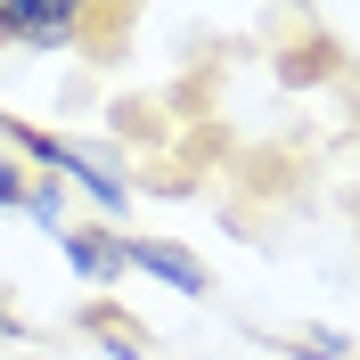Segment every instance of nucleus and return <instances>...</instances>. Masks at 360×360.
Here are the masks:
<instances>
[{
	"label": "nucleus",
	"instance_id": "f257e3e1",
	"mask_svg": "<svg viewBox=\"0 0 360 360\" xmlns=\"http://www.w3.org/2000/svg\"><path fill=\"white\" fill-rule=\"evenodd\" d=\"M82 25L90 17L74 0H0V41H25V49H74Z\"/></svg>",
	"mask_w": 360,
	"mask_h": 360
},
{
	"label": "nucleus",
	"instance_id": "f03ea898",
	"mask_svg": "<svg viewBox=\"0 0 360 360\" xmlns=\"http://www.w3.org/2000/svg\"><path fill=\"white\" fill-rule=\"evenodd\" d=\"M123 270H139V278H156V287H172V295H205L213 287L188 246H172V238H131V229H123Z\"/></svg>",
	"mask_w": 360,
	"mask_h": 360
},
{
	"label": "nucleus",
	"instance_id": "7ed1b4c3",
	"mask_svg": "<svg viewBox=\"0 0 360 360\" xmlns=\"http://www.w3.org/2000/svg\"><path fill=\"white\" fill-rule=\"evenodd\" d=\"M58 254H66V270L82 278V287H115V278H131V270H123V229H107V221H74L66 238H58Z\"/></svg>",
	"mask_w": 360,
	"mask_h": 360
},
{
	"label": "nucleus",
	"instance_id": "20e7f679",
	"mask_svg": "<svg viewBox=\"0 0 360 360\" xmlns=\"http://www.w3.org/2000/svg\"><path fill=\"white\" fill-rule=\"evenodd\" d=\"M25 221L49 229V238L74 229V205H66V180H58V172H33V188H25Z\"/></svg>",
	"mask_w": 360,
	"mask_h": 360
},
{
	"label": "nucleus",
	"instance_id": "39448f33",
	"mask_svg": "<svg viewBox=\"0 0 360 360\" xmlns=\"http://www.w3.org/2000/svg\"><path fill=\"white\" fill-rule=\"evenodd\" d=\"M82 328L98 336V352H107V360H148V336H139V328H123V311H107V303H90Z\"/></svg>",
	"mask_w": 360,
	"mask_h": 360
},
{
	"label": "nucleus",
	"instance_id": "423d86ee",
	"mask_svg": "<svg viewBox=\"0 0 360 360\" xmlns=\"http://www.w3.org/2000/svg\"><path fill=\"white\" fill-rule=\"evenodd\" d=\"M25 188H33V164L0 156V213H25Z\"/></svg>",
	"mask_w": 360,
	"mask_h": 360
},
{
	"label": "nucleus",
	"instance_id": "0eeeda50",
	"mask_svg": "<svg viewBox=\"0 0 360 360\" xmlns=\"http://www.w3.org/2000/svg\"><path fill=\"white\" fill-rule=\"evenodd\" d=\"M287 360H352L336 336H303V344H287Z\"/></svg>",
	"mask_w": 360,
	"mask_h": 360
}]
</instances>
